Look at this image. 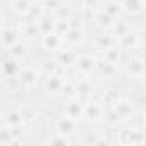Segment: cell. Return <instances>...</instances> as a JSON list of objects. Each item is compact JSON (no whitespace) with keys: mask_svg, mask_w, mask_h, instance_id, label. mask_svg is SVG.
Segmentation results:
<instances>
[{"mask_svg":"<svg viewBox=\"0 0 146 146\" xmlns=\"http://www.w3.org/2000/svg\"><path fill=\"white\" fill-rule=\"evenodd\" d=\"M16 41H19V35H17L14 29H9V28L2 29V33H0V43H2L5 48L12 46Z\"/></svg>","mask_w":146,"mask_h":146,"instance_id":"obj_17","label":"cell"},{"mask_svg":"<svg viewBox=\"0 0 146 146\" xmlns=\"http://www.w3.org/2000/svg\"><path fill=\"white\" fill-rule=\"evenodd\" d=\"M115 41H117V40H115L113 36H110V35H102V36H96V38H95V45H96V48H98L100 52H105L107 48L113 46Z\"/></svg>","mask_w":146,"mask_h":146,"instance_id":"obj_20","label":"cell"},{"mask_svg":"<svg viewBox=\"0 0 146 146\" xmlns=\"http://www.w3.org/2000/svg\"><path fill=\"white\" fill-rule=\"evenodd\" d=\"M119 143H122V144H143L144 137H143V132H139L136 129H124L119 132Z\"/></svg>","mask_w":146,"mask_h":146,"instance_id":"obj_7","label":"cell"},{"mask_svg":"<svg viewBox=\"0 0 146 146\" xmlns=\"http://www.w3.org/2000/svg\"><path fill=\"white\" fill-rule=\"evenodd\" d=\"M40 74L41 72L36 67H23V69H19V79H21L23 86H26V88H33L38 83Z\"/></svg>","mask_w":146,"mask_h":146,"instance_id":"obj_2","label":"cell"},{"mask_svg":"<svg viewBox=\"0 0 146 146\" xmlns=\"http://www.w3.org/2000/svg\"><path fill=\"white\" fill-rule=\"evenodd\" d=\"M9 55H11V58L21 62V60L28 55V48H26V45H24L23 41H16L12 46H9Z\"/></svg>","mask_w":146,"mask_h":146,"instance_id":"obj_16","label":"cell"},{"mask_svg":"<svg viewBox=\"0 0 146 146\" xmlns=\"http://www.w3.org/2000/svg\"><path fill=\"white\" fill-rule=\"evenodd\" d=\"M62 40H65L70 45H79L84 41V31L81 28H69V31L62 36Z\"/></svg>","mask_w":146,"mask_h":146,"instance_id":"obj_15","label":"cell"},{"mask_svg":"<svg viewBox=\"0 0 146 146\" xmlns=\"http://www.w3.org/2000/svg\"><path fill=\"white\" fill-rule=\"evenodd\" d=\"M96 23H98V26H100L102 29H107V31H110V28L113 26L115 19H113V17H110L108 14H105V12L102 11V12H98V16H96Z\"/></svg>","mask_w":146,"mask_h":146,"instance_id":"obj_23","label":"cell"},{"mask_svg":"<svg viewBox=\"0 0 146 146\" xmlns=\"http://www.w3.org/2000/svg\"><path fill=\"white\" fill-rule=\"evenodd\" d=\"M137 43H139V40H137L136 35H132V31H131L129 35L122 36L120 40H117V45H119L120 50H132V48L137 46Z\"/></svg>","mask_w":146,"mask_h":146,"instance_id":"obj_18","label":"cell"},{"mask_svg":"<svg viewBox=\"0 0 146 146\" xmlns=\"http://www.w3.org/2000/svg\"><path fill=\"white\" fill-rule=\"evenodd\" d=\"M110 31H112V36L115 38V40H120L122 36H125V35H129L132 29H131V24L125 21V19H115V23H113V26L110 28Z\"/></svg>","mask_w":146,"mask_h":146,"instance_id":"obj_13","label":"cell"},{"mask_svg":"<svg viewBox=\"0 0 146 146\" xmlns=\"http://www.w3.org/2000/svg\"><path fill=\"white\" fill-rule=\"evenodd\" d=\"M95 70L98 72L100 76H105V78H113L115 74H117V65L115 64H112V62H108V60H100V62H96V67H95Z\"/></svg>","mask_w":146,"mask_h":146,"instance_id":"obj_14","label":"cell"},{"mask_svg":"<svg viewBox=\"0 0 146 146\" xmlns=\"http://www.w3.org/2000/svg\"><path fill=\"white\" fill-rule=\"evenodd\" d=\"M125 72L127 76L134 78V79H139L144 76V62H143V57H132L127 64H125Z\"/></svg>","mask_w":146,"mask_h":146,"instance_id":"obj_6","label":"cell"},{"mask_svg":"<svg viewBox=\"0 0 146 146\" xmlns=\"http://www.w3.org/2000/svg\"><path fill=\"white\" fill-rule=\"evenodd\" d=\"M2 23H4V17H2V14H0V28H2Z\"/></svg>","mask_w":146,"mask_h":146,"instance_id":"obj_33","label":"cell"},{"mask_svg":"<svg viewBox=\"0 0 146 146\" xmlns=\"http://www.w3.org/2000/svg\"><path fill=\"white\" fill-rule=\"evenodd\" d=\"M64 88H65V79H64V78H60L58 74H53V72L46 76V81H45V90H46V93H50V95H58V93L64 91Z\"/></svg>","mask_w":146,"mask_h":146,"instance_id":"obj_4","label":"cell"},{"mask_svg":"<svg viewBox=\"0 0 146 146\" xmlns=\"http://www.w3.org/2000/svg\"><path fill=\"white\" fill-rule=\"evenodd\" d=\"M48 143H50V144H69V143H70V139H69L67 136H64V134L55 132L53 136H50V137H48Z\"/></svg>","mask_w":146,"mask_h":146,"instance_id":"obj_27","label":"cell"},{"mask_svg":"<svg viewBox=\"0 0 146 146\" xmlns=\"http://www.w3.org/2000/svg\"><path fill=\"white\" fill-rule=\"evenodd\" d=\"M76 58V55L72 52H67V50H58L57 52V64H72Z\"/></svg>","mask_w":146,"mask_h":146,"instance_id":"obj_26","label":"cell"},{"mask_svg":"<svg viewBox=\"0 0 146 146\" xmlns=\"http://www.w3.org/2000/svg\"><path fill=\"white\" fill-rule=\"evenodd\" d=\"M11 9L16 12V14H28L29 9H31V0H12L11 2Z\"/></svg>","mask_w":146,"mask_h":146,"instance_id":"obj_21","label":"cell"},{"mask_svg":"<svg viewBox=\"0 0 146 146\" xmlns=\"http://www.w3.org/2000/svg\"><path fill=\"white\" fill-rule=\"evenodd\" d=\"M69 28H70L69 21H57V23H55V33L60 35V36H64V35L69 31Z\"/></svg>","mask_w":146,"mask_h":146,"instance_id":"obj_28","label":"cell"},{"mask_svg":"<svg viewBox=\"0 0 146 146\" xmlns=\"http://www.w3.org/2000/svg\"><path fill=\"white\" fill-rule=\"evenodd\" d=\"M72 64H74V67H76V70L79 72V74L90 76V74H93V72H95L96 58L91 57V55H79V57L74 58V62H72Z\"/></svg>","mask_w":146,"mask_h":146,"instance_id":"obj_1","label":"cell"},{"mask_svg":"<svg viewBox=\"0 0 146 146\" xmlns=\"http://www.w3.org/2000/svg\"><path fill=\"white\" fill-rule=\"evenodd\" d=\"M112 108L115 110V113L120 117V120H127L129 117L134 115V103L129 102V100H122V98H117L112 105Z\"/></svg>","mask_w":146,"mask_h":146,"instance_id":"obj_3","label":"cell"},{"mask_svg":"<svg viewBox=\"0 0 146 146\" xmlns=\"http://www.w3.org/2000/svg\"><path fill=\"white\" fill-rule=\"evenodd\" d=\"M43 5L48 11H60L62 9V0H43Z\"/></svg>","mask_w":146,"mask_h":146,"instance_id":"obj_30","label":"cell"},{"mask_svg":"<svg viewBox=\"0 0 146 146\" xmlns=\"http://www.w3.org/2000/svg\"><path fill=\"white\" fill-rule=\"evenodd\" d=\"M41 43H43V46H45L46 50H50V52H58V50L62 48L64 40H62L60 35H57L55 31H52V33H48V35H43Z\"/></svg>","mask_w":146,"mask_h":146,"instance_id":"obj_10","label":"cell"},{"mask_svg":"<svg viewBox=\"0 0 146 146\" xmlns=\"http://www.w3.org/2000/svg\"><path fill=\"white\" fill-rule=\"evenodd\" d=\"M83 112H84V105L78 100H69L64 107V115L76 122H79L83 119Z\"/></svg>","mask_w":146,"mask_h":146,"instance_id":"obj_5","label":"cell"},{"mask_svg":"<svg viewBox=\"0 0 146 146\" xmlns=\"http://www.w3.org/2000/svg\"><path fill=\"white\" fill-rule=\"evenodd\" d=\"M120 9L125 14L131 16H137L144 11V0H120Z\"/></svg>","mask_w":146,"mask_h":146,"instance_id":"obj_9","label":"cell"},{"mask_svg":"<svg viewBox=\"0 0 146 146\" xmlns=\"http://www.w3.org/2000/svg\"><path fill=\"white\" fill-rule=\"evenodd\" d=\"M120 57H122V50L119 48V45H113V46H110V48H107L103 52V58L112 62V64H115V65H119Z\"/></svg>","mask_w":146,"mask_h":146,"instance_id":"obj_19","label":"cell"},{"mask_svg":"<svg viewBox=\"0 0 146 146\" xmlns=\"http://www.w3.org/2000/svg\"><path fill=\"white\" fill-rule=\"evenodd\" d=\"M103 107L100 105V103H96V102H91V103H88V105H84V112H83V117H86L88 120H93V122H96V120H100L102 117H103Z\"/></svg>","mask_w":146,"mask_h":146,"instance_id":"obj_11","label":"cell"},{"mask_svg":"<svg viewBox=\"0 0 146 146\" xmlns=\"http://www.w3.org/2000/svg\"><path fill=\"white\" fill-rule=\"evenodd\" d=\"M103 12L108 14L110 17H113V19H119L120 14H122V9H120L119 2H115V0H108V2L105 4V7H103Z\"/></svg>","mask_w":146,"mask_h":146,"instance_id":"obj_22","label":"cell"},{"mask_svg":"<svg viewBox=\"0 0 146 146\" xmlns=\"http://www.w3.org/2000/svg\"><path fill=\"white\" fill-rule=\"evenodd\" d=\"M24 113L19 110V108H12V110H9L7 113H5V125L7 127H23V124H24Z\"/></svg>","mask_w":146,"mask_h":146,"instance_id":"obj_12","label":"cell"},{"mask_svg":"<svg viewBox=\"0 0 146 146\" xmlns=\"http://www.w3.org/2000/svg\"><path fill=\"white\" fill-rule=\"evenodd\" d=\"M4 76V70H2V64H0V78Z\"/></svg>","mask_w":146,"mask_h":146,"instance_id":"obj_32","label":"cell"},{"mask_svg":"<svg viewBox=\"0 0 146 146\" xmlns=\"http://www.w3.org/2000/svg\"><path fill=\"white\" fill-rule=\"evenodd\" d=\"M36 29L41 33V35H48L52 31H55V23L50 21V19H40L36 23Z\"/></svg>","mask_w":146,"mask_h":146,"instance_id":"obj_24","label":"cell"},{"mask_svg":"<svg viewBox=\"0 0 146 146\" xmlns=\"http://www.w3.org/2000/svg\"><path fill=\"white\" fill-rule=\"evenodd\" d=\"M36 23H24L21 26V33L23 36H31V33H36Z\"/></svg>","mask_w":146,"mask_h":146,"instance_id":"obj_29","label":"cell"},{"mask_svg":"<svg viewBox=\"0 0 146 146\" xmlns=\"http://www.w3.org/2000/svg\"><path fill=\"white\" fill-rule=\"evenodd\" d=\"M91 91V84L88 83V81H81V83H78V86H76V93H79V95H88Z\"/></svg>","mask_w":146,"mask_h":146,"instance_id":"obj_31","label":"cell"},{"mask_svg":"<svg viewBox=\"0 0 146 146\" xmlns=\"http://www.w3.org/2000/svg\"><path fill=\"white\" fill-rule=\"evenodd\" d=\"M11 143H17V139H14V134L11 131V127H0V144H11Z\"/></svg>","mask_w":146,"mask_h":146,"instance_id":"obj_25","label":"cell"},{"mask_svg":"<svg viewBox=\"0 0 146 146\" xmlns=\"http://www.w3.org/2000/svg\"><path fill=\"white\" fill-rule=\"evenodd\" d=\"M55 129H57V132H58V134H64V136H67V137H69V136H72V134L78 131V122L64 115L62 119H58V120H57Z\"/></svg>","mask_w":146,"mask_h":146,"instance_id":"obj_8","label":"cell"}]
</instances>
